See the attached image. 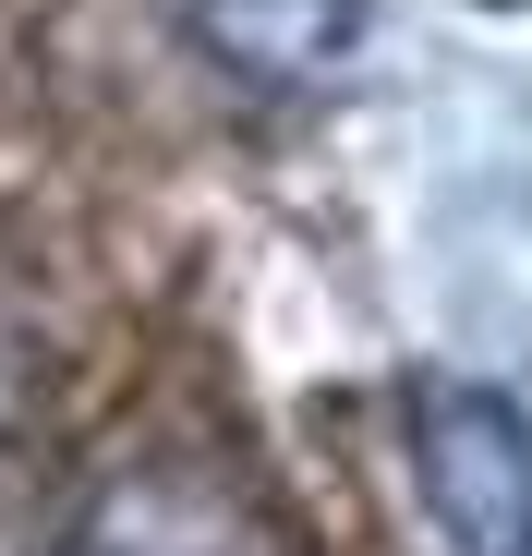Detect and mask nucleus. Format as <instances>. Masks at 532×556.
Instances as JSON below:
<instances>
[{"mask_svg": "<svg viewBox=\"0 0 532 556\" xmlns=\"http://www.w3.org/2000/svg\"><path fill=\"white\" fill-rule=\"evenodd\" d=\"M182 25H194L230 73L303 85V73H327L351 37H364V0H182Z\"/></svg>", "mask_w": 532, "mask_h": 556, "instance_id": "nucleus-2", "label": "nucleus"}, {"mask_svg": "<svg viewBox=\"0 0 532 556\" xmlns=\"http://www.w3.org/2000/svg\"><path fill=\"white\" fill-rule=\"evenodd\" d=\"M49 556H134L122 532H85V544H49Z\"/></svg>", "mask_w": 532, "mask_h": 556, "instance_id": "nucleus-3", "label": "nucleus"}, {"mask_svg": "<svg viewBox=\"0 0 532 556\" xmlns=\"http://www.w3.org/2000/svg\"><path fill=\"white\" fill-rule=\"evenodd\" d=\"M508 13H532V0H508Z\"/></svg>", "mask_w": 532, "mask_h": 556, "instance_id": "nucleus-4", "label": "nucleus"}, {"mask_svg": "<svg viewBox=\"0 0 532 556\" xmlns=\"http://www.w3.org/2000/svg\"><path fill=\"white\" fill-rule=\"evenodd\" d=\"M411 459L460 556H520L532 544V424L496 388H423L411 400Z\"/></svg>", "mask_w": 532, "mask_h": 556, "instance_id": "nucleus-1", "label": "nucleus"}, {"mask_svg": "<svg viewBox=\"0 0 532 556\" xmlns=\"http://www.w3.org/2000/svg\"><path fill=\"white\" fill-rule=\"evenodd\" d=\"M520 556H532V544H520Z\"/></svg>", "mask_w": 532, "mask_h": 556, "instance_id": "nucleus-5", "label": "nucleus"}]
</instances>
